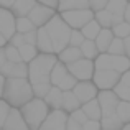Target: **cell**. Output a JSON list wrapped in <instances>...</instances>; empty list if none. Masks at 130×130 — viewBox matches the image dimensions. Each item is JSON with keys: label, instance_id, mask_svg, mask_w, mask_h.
Instances as JSON below:
<instances>
[{"label": "cell", "instance_id": "obj_1", "mask_svg": "<svg viewBox=\"0 0 130 130\" xmlns=\"http://www.w3.org/2000/svg\"><path fill=\"white\" fill-rule=\"evenodd\" d=\"M35 99L33 86L28 79H7L3 101L12 109H22Z\"/></svg>", "mask_w": 130, "mask_h": 130}, {"label": "cell", "instance_id": "obj_2", "mask_svg": "<svg viewBox=\"0 0 130 130\" xmlns=\"http://www.w3.org/2000/svg\"><path fill=\"white\" fill-rule=\"evenodd\" d=\"M58 56L56 54H38L35 61L28 64V81L31 84L38 83H51L50 77L53 73L54 66L58 64Z\"/></svg>", "mask_w": 130, "mask_h": 130}, {"label": "cell", "instance_id": "obj_3", "mask_svg": "<svg viewBox=\"0 0 130 130\" xmlns=\"http://www.w3.org/2000/svg\"><path fill=\"white\" fill-rule=\"evenodd\" d=\"M44 28H46L48 35H50L51 41H53L54 53H56V56H58L59 53H63V51L69 46L71 33H73V30H71L69 26H68V23L61 18L59 13H56V15H54V18L51 20V22L48 23Z\"/></svg>", "mask_w": 130, "mask_h": 130}, {"label": "cell", "instance_id": "obj_4", "mask_svg": "<svg viewBox=\"0 0 130 130\" xmlns=\"http://www.w3.org/2000/svg\"><path fill=\"white\" fill-rule=\"evenodd\" d=\"M20 112H22L30 130H40L41 125L44 124V120L48 119V115L51 114V109L43 99H33L31 102L23 105L20 109Z\"/></svg>", "mask_w": 130, "mask_h": 130}, {"label": "cell", "instance_id": "obj_5", "mask_svg": "<svg viewBox=\"0 0 130 130\" xmlns=\"http://www.w3.org/2000/svg\"><path fill=\"white\" fill-rule=\"evenodd\" d=\"M94 64H95V71H115L122 76L130 71V59L127 56H112L109 53H104L99 54Z\"/></svg>", "mask_w": 130, "mask_h": 130}, {"label": "cell", "instance_id": "obj_6", "mask_svg": "<svg viewBox=\"0 0 130 130\" xmlns=\"http://www.w3.org/2000/svg\"><path fill=\"white\" fill-rule=\"evenodd\" d=\"M68 73H69L74 79H77L79 83H87V81L94 79L95 64H94V61H89L86 58H83V59H79L77 63L69 64V66H68Z\"/></svg>", "mask_w": 130, "mask_h": 130}, {"label": "cell", "instance_id": "obj_7", "mask_svg": "<svg viewBox=\"0 0 130 130\" xmlns=\"http://www.w3.org/2000/svg\"><path fill=\"white\" fill-rule=\"evenodd\" d=\"M59 15L71 30H77V31H81L87 23H91L95 18V13L92 10H77V12H66Z\"/></svg>", "mask_w": 130, "mask_h": 130}, {"label": "cell", "instance_id": "obj_8", "mask_svg": "<svg viewBox=\"0 0 130 130\" xmlns=\"http://www.w3.org/2000/svg\"><path fill=\"white\" fill-rule=\"evenodd\" d=\"M97 101L102 109V119L117 115V107H119L120 99L117 97V94L114 91H101L97 95Z\"/></svg>", "mask_w": 130, "mask_h": 130}, {"label": "cell", "instance_id": "obj_9", "mask_svg": "<svg viewBox=\"0 0 130 130\" xmlns=\"http://www.w3.org/2000/svg\"><path fill=\"white\" fill-rule=\"evenodd\" d=\"M122 74L115 73V71H95L92 83L99 91H114L117 84L120 83Z\"/></svg>", "mask_w": 130, "mask_h": 130}, {"label": "cell", "instance_id": "obj_10", "mask_svg": "<svg viewBox=\"0 0 130 130\" xmlns=\"http://www.w3.org/2000/svg\"><path fill=\"white\" fill-rule=\"evenodd\" d=\"M69 115L64 110H51L40 130H68Z\"/></svg>", "mask_w": 130, "mask_h": 130}, {"label": "cell", "instance_id": "obj_11", "mask_svg": "<svg viewBox=\"0 0 130 130\" xmlns=\"http://www.w3.org/2000/svg\"><path fill=\"white\" fill-rule=\"evenodd\" d=\"M0 33L7 38V41L17 35V18L12 10L0 8Z\"/></svg>", "mask_w": 130, "mask_h": 130}, {"label": "cell", "instance_id": "obj_12", "mask_svg": "<svg viewBox=\"0 0 130 130\" xmlns=\"http://www.w3.org/2000/svg\"><path fill=\"white\" fill-rule=\"evenodd\" d=\"M54 15H56V12L51 8H48V7L41 5V3H36V7L33 8V12L30 13L28 18L33 22V25L36 26V28H44V26L48 25V23L51 22V20L54 18Z\"/></svg>", "mask_w": 130, "mask_h": 130}, {"label": "cell", "instance_id": "obj_13", "mask_svg": "<svg viewBox=\"0 0 130 130\" xmlns=\"http://www.w3.org/2000/svg\"><path fill=\"white\" fill-rule=\"evenodd\" d=\"M73 92L77 97V101L81 102V105H84L91 101H95L101 91L95 87V84L92 81H87V83H77V86L74 87Z\"/></svg>", "mask_w": 130, "mask_h": 130}, {"label": "cell", "instance_id": "obj_14", "mask_svg": "<svg viewBox=\"0 0 130 130\" xmlns=\"http://www.w3.org/2000/svg\"><path fill=\"white\" fill-rule=\"evenodd\" d=\"M7 79H28V64L25 63H7L0 69Z\"/></svg>", "mask_w": 130, "mask_h": 130}, {"label": "cell", "instance_id": "obj_15", "mask_svg": "<svg viewBox=\"0 0 130 130\" xmlns=\"http://www.w3.org/2000/svg\"><path fill=\"white\" fill-rule=\"evenodd\" d=\"M2 130H30V127L26 125L20 109H12V112H10V115H8V119H7Z\"/></svg>", "mask_w": 130, "mask_h": 130}, {"label": "cell", "instance_id": "obj_16", "mask_svg": "<svg viewBox=\"0 0 130 130\" xmlns=\"http://www.w3.org/2000/svg\"><path fill=\"white\" fill-rule=\"evenodd\" d=\"M36 3L38 2H35V0H17L12 7V13L15 15V18H26L33 12Z\"/></svg>", "mask_w": 130, "mask_h": 130}, {"label": "cell", "instance_id": "obj_17", "mask_svg": "<svg viewBox=\"0 0 130 130\" xmlns=\"http://www.w3.org/2000/svg\"><path fill=\"white\" fill-rule=\"evenodd\" d=\"M36 48H38V51L41 54H56L54 53L53 41H51L46 28H38V41H36Z\"/></svg>", "mask_w": 130, "mask_h": 130}, {"label": "cell", "instance_id": "obj_18", "mask_svg": "<svg viewBox=\"0 0 130 130\" xmlns=\"http://www.w3.org/2000/svg\"><path fill=\"white\" fill-rule=\"evenodd\" d=\"M77 10H91V2H87V0H64V2H59L58 13L77 12Z\"/></svg>", "mask_w": 130, "mask_h": 130}, {"label": "cell", "instance_id": "obj_19", "mask_svg": "<svg viewBox=\"0 0 130 130\" xmlns=\"http://www.w3.org/2000/svg\"><path fill=\"white\" fill-rule=\"evenodd\" d=\"M58 59H59V63H63V64H66V66H69V64H74V63H77L79 59H83V53H81L79 48L68 46L66 50L63 51V53L58 54Z\"/></svg>", "mask_w": 130, "mask_h": 130}, {"label": "cell", "instance_id": "obj_20", "mask_svg": "<svg viewBox=\"0 0 130 130\" xmlns=\"http://www.w3.org/2000/svg\"><path fill=\"white\" fill-rule=\"evenodd\" d=\"M63 97H64V92L59 87L53 86V89L50 91V94L44 99V102L50 105L51 110H63Z\"/></svg>", "mask_w": 130, "mask_h": 130}, {"label": "cell", "instance_id": "obj_21", "mask_svg": "<svg viewBox=\"0 0 130 130\" xmlns=\"http://www.w3.org/2000/svg\"><path fill=\"white\" fill-rule=\"evenodd\" d=\"M114 40H115V35H114V31H112V30H104V28H102L101 35L95 38V44H97L99 53H101V54L107 53Z\"/></svg>", "mask_w": 130, "mask_h": 130}, {"label": "cell", "instance_id": "obj_22", "mask_svg": "<svg viewBox=\"0 0 130 130\" xmlns=\"http://www.w3.org/2000/svg\"><path fill=\"white\" fill-rule=\"evenodd\" d=\"M114 92L117 94V97L124 102H130V71L122 76L120 83L117 84V87L114 89Z\"/></svg>", "mask_w": 130, "mask_h": 130}, {"label": "cell", "instance_id": "obj_23", "mask_svg": "<svg viewBox=\"0 0 130 130\" xmlns=\"http://www.w3.org/2000/svg\"><path fill=\"white\" fill-rule=\"evenodd\" d=\"M81 109H83V112L87 115L89 120H95V122H101L102 120V109H101V105H99L97 99H95V101L87 102V104H84Z\"/></svg>", "mask_w": 130, "mask_h": 130}, {"label": "cell", "instance_id": "obj_24", "mask_svg": "<svg viewBox=\"0 0 130 130\" xmlns=\"http://www.w3.org/2000/svg\"><path fill=\"white\" fill-rule=\"evenodd\" d=\"M81 107H83V105H81V102L77 101V97L74 95V92H73V91L64 92V97H63V110L66 112L68 115L74 114V112L79 110Z\"/></svg>", "mask_w": 130, "mask_h": 130}, {"label": "cell", "instance_id": "obj_25", "mask_svg": "<svg viewBox=\"0 0 130 130\" xmlns=\"http://www.w3.org/2000/svg\"><path fill=\"white\" fill-rule=\"evenodd\" d=\"M68 74H69V73H68V66L58 61V64L54 66L53 73H51V77H50L51 84H53L54 87H58V86H59V84L63 83L64 79H66V76H68Z\"/></svg>", "mask_w": 130, "mask_h": 130}, {"label": "cell", "instance_id": "obj_26", "mask_svg": "<svg viewBox=\"0 0 130 130\" xmlns=\"http://www.w3.org/2000/svg\"><path fill=\"white\" fill-rule=\"evenodd\" d=\"M79 50L83 53V58H86L89 61H95L99 58V54H101L97 50V44H95V41H92V40H86Z\"/></svg>", "mask_w": 130, "mask_h": 130}, {"label": "cell", "instance_id": "obj_27", "mask_svg": "<svg viewBox=\"0 0 130 130\" xmlns=\"http://www.w3.org/2000/svg\"><path fill=\"white\" fill-rule=\"evenodd\" d=\"M18 51H20V56H22V61L25 64H30L31 61H35L36 58H38V54H40V51H38V48L36 46H31V44H23L22 48H18Z\"/></svg>", "mask_w": 130, "mask_h": 130}, {"label": "cell", "instance_id": "obj_28", "mask_svg": "<svg viewBox=\"0 0 130 130\" xmlns=\"http://www.w3.org/2000/svg\"><path fill=\"white\" fill-rule=\"evenodd\" d=\"M101 31H102V26L97 23L95 18L92 20L91 23H87V25L81 30V33L84 35V38H86V40H92V41H95V38L101 35Z\"/></svg>", "mask_w": 130, "mask_h": 130}, {"label": "cell", "instance_id": "obj_29", "mask_svg": "<svg viewBox=\"0 0 130 130\" xmlns=\"http://www.w3.org/2000/svg\"><path fill=\"white\" fill-rule=\"evenodd\" d=\"M95 20H97V23L104 30H112L114 28V15H112L110 12H107V8H105L104 12L95 13Z\"/></svg>", "mask_w": 130, "mask_h": 130}, {"label": "cell", "instance_id": "obj_30", "mask_svg": "<svg viewBox=\"0 0 130 130\" xmlns=\"http://www.w3.org/2000/svg\"><path fill=\"white\" fill-rule=\"evenodd\" d=\"M127 7H128V2H125V0H110V2H107V12H110L112 15L124 17Z\"/></svg>", "mask_w": 130, "mask_h": 130}, {"label": "cell", "instance_id": "obj_31", "mask_svg": "<svg viewBox=\"0 0 130 130\" xmlns=\"http://www.w3.org/2000/svg\"><path fill=\"white\" fill-rule=\"evenodd\" d=\"M35 30H38V28L33 25V22L28 18V17H26V18H17V33L26 35V33L35 31Z\"/></svg>", "mask_w": 130, "mask_h": 130}, {"label": "cell", "instance_id": "obj_32", "mask_svg": "<svg viewBox=\"0 0 130 130\" xmlns=\"http://www.w3.org/2000/svg\"><path fill=\"white\" fill-rule=\"evenodd\" d=\"M33 86V94H35V99H46V95L50 94V91L53 89V84L51 83H38V84H31Z\"/></svg>", "mask_w": 130, "mask_h": 130}, {"label": "cell", "instance_id": "obj_33", "mask_svg": "<svg viewBox=\"0 0 130 130\" xmlns=\"http://www.w3.org/2000/svg\"><path fill=\"white\" fill-rule=\"evenodd\" d=\"M117 115H119V119H120V122L124 125L130 124V102H124V101L119 102Z\"/></svg>", "mask_w": 130, "mask_h": 130}, {"label": "cell", "instance_id": "obj_34", "mask_svg": "<svg viewBox=\"0 0 130 130\" xmlns=\"http://www.w3.org/2000/svg\"><path fill=\"white\" fill-rule=\"evenodd\" d=\"M107 53L112 54V56H125V43H124V40L115 38L114 41H112Z\"/></svg>", "mask_w": 130, "mask_h": 130}, {"label": "cell", "instance_id": "obj_35", "mask_svg": "<svg viewBox=\"0 0 130 130\" xmlns=\"http://www.w3.org/2000/svg\"><path fill=\"white\" fill-rule=\"evenodd\" d=\"M112 31H114L115 38H120V40H127L128 36H130V25H128L127 22H124V23H120V25L114 26V28H112Z\"/></svg>", "mask_w": 130, "mask_h": 130}, {"label": "cell", "instance_id": "obj_36", "mask_svg": "<svg viewBox=\"0 0 130 130\" xmlns=\"http://www.w3.org/2000/svg\"><path fill=\"white\" fill-rule=\"evenodd\" d=\"M5 54H7L8 63H23V61H22V56H20L18 48L12 46V44H7V46H5Z\"/></svg>", "mask_w": 130, "mask_h": 130}, {"label": "cell", "instance_id": "obj_37", "mask_svg": "<svg viewBox=\"0 0 130 130\" xmlns=\"http://www.w3.org/2000/svg\"><path fill=\"white\" fill-rule=\"evenodd\" d=\"M10 112H12V107H10L3 99H0V128H3V125H5L7 119H8Z\"/></svg>", "mask_w": 130, "mask_h": 130}, {"label": "cell", "instance_id": "obj_38", "mask_svg": "<svg viewBox=\"0 0 130 130\" xmlns=\"http://www.w3.org/2000/svg\"><path fill=\"white\" fill-rule=\"evenodd\" d=\"M84 41H86V38H84L83 33L77 31V30H73V33H71V41H69V46H73V48H81Z\"/></svg>", "mask_w": 130, "mask_h": 130}, {"label": "cell", "instance_id": "obj_39", "mask_svg": "<svg viewBox=\"0 0 130 130\" xmlns=\"http://www.w3.org/2000/svg\"><path fill=\"white\" fill-rule=\"evenodd\" d=\"M69 119H71V120H74L76 124H79V125H84V124H86V122L89 120V119H87V115L83 112V109L76 110L74 114H71V115H69Z\"/></svg>", "mask_w": 130, "mask_h": 130}, {"label": "cell", "instance_id": "obj_40", "mask_svg": "<svg viewBox=\"0 0 130 130\" xmlns=\"http://www.w3.org/2000/svg\"><path fill=\"white\" fill-rule=\"evenodd\" d=\"M105 8H107V2H105V0H92L91 2V10L94 13L104 12Z\"/></svg>", "mask_w": 130, "mask_h": 130}, {"label": "cell", "instance_id": "obj_41", "mask_svg": "<svg viewBox=\"0 0 130 130\" xmlns=\"http://www.w3.org/2000/svg\"><path fill=\"white\" fill-rule=\"evenodd\" d=\"M25 43H26L25 41V35H20V33H17V35L8 41V44H12V46H15V48H22Z\"/></svg>", "mask_w": 130, "mask_h": 130}, {"label": "cell", "instance_id": "obj_42", "mask_svg": "<svg viewBox=\"0 0 130 130\" xmlns=\"http://www.w3.org/2000/svg\"><path fill=\"white\" fill-rule=\"evenodd\" d=\"M25 41L26 44H31V46H36V41H38V30L35 31H30L25 35Z\"/></svg>", "mask_w": 130, "mask_h": 130}, {"label": "cell", "instance_id": "obj_43", "mask_svg": "<svg viewBox=\"0 0 130 130\" xmlns=\"http://www.w3.org/2000/svg\"><path fill=\"white\" fill-rule=\"evenodd\" d=\"M83 130H102V125H101V122L87 120L86 124L83 125Z\"/></svg>", "mask_w": 130, "mask_h": 130}, {"label": "cell", "instance_id": "obj_44", "mask_svg": "<svg viewBox=\"0 0 130 130\" xmlns=\"http://www.w3.org/2000/svg\"><path fill=\"white\" fill-rule=\"evenodd\" d=\"M40 3L48 7V8H51V10H54V12H58V8H59V2L58 0H41Z\"/></svg>", "mask_w": 130, "mask_h": 130}, {"label": "cell", "instance_id": "obj_45", "mask_svg": "<svg viewBox=\"0 0 130 130\" xmlns=\"http://www.w3.org/2000/svg\"><path fill=\"white\" fill-rule=\"evenodd\" d=\"M5 84H7V77L0 73V99H3V92H5Z\"/></svg>", "mask_w": 130, "mask_h": 130}, {"label": "cell", "instance_id": "obj_46", "mask_svg": "<svg viewBox=\"0 0 130 130\" xmlns=\"http://www.w3.org/2000/svg\"><path fill=\"white\" fill-rule=\"evenodd\" d=\"M7 63H8V59H7V54H5V48H2V50H0V69H2Z\"/></svg>", "mask_w": 130, "mask_h": 130}, {"label": "cell", "instance_id": "obj_47", "mask_svg": "<svg viewBox=\"0 0 130 130\" xmlns=\"http://www.w3.org/2000/svg\"><path fill=\"white\" fill-rule=\"evenodd\" d=\"M68 130H83V125L76 124L74 120H71V119H69V124H68Z\"/></svg>", "mask_w": 130, "mask_h": 130}, {"label": "cell", "instance_id": "obj_48", "mask_svg": "<svg viewBox=\"0 0 130 130\" xmlns=\"http://www.w3.org/2000/svg\"><path fill=\"white\" fill-rule=\"evenodd\" d=\"M13 3H15V2H2V0H0V8H5V10H12Z\"/></svg>", "mask_w": 130, "mask_h": 130}, {"label": "cell", "instance_id": "obj_49", "mask_svg": "<svg viewBox=\"0 0 130 130\" xmlns=\"http://www.w3.org/2000/svg\"><path fill=\"white\" fill-rule=\"evenodd\" d=\"M124 43H125V56L130 59V36L127 40H124Z\"/></svg>", "mask_w": 130, "mask_h": 130}, {"label": "cell", "instance_id": "obj_50", "mask_svg": "<svg viewBox=\"0 0 130 130\" xmlns=\"http://www.w3.org/2000/svg\"><path fill=\"white\" fill-rule=\"evenodd\" d=\"M7 44H8V41H7V38L2 35V33H0V50H2V48H5Z\"/></svg>", "mask_w": 130, "mask_h": 130}, {"label": "cell", "instance_id": "obj_51", "mask_svg": "<svg viewBox=\"0 0 130 130\" xmlns=\"http://www.w3.org/2000/svg\"><path fill=\"white\" fill-rule=\"evenodd\" d=\"M124 18H125V22L130 25V3H128V7H127V10H125V15H124Z\"/></svg>", "mask_w": 130, "mask_h": 130}, {"label": "cell", "instance_id": "obj_52", "mask_svg": "<svg viewBox=\"0 0 130 130\" xmlns=\"http://www.w3.org/2000/svg\"><path fill=\"white\" fill-rule=\"evenodd\" d=\"M122 130H130V124L128 125H124V128H122Z\"/></svg>", "mask_w": 130, "mask_h": 130}, {"label": "cell", "instance_id": "obj_53", "mask_svg": "<svg viewBox=\"0 0 130 130\" xmlns=\"http://www.w3.org/2000/svg\"><path fill=\"white\" fill-rule=\"evenodd\" d=\"M0 130H2V128H0Z\"/></svg>", "mask_w": 130, "mask_h": 130}]
</instances>
